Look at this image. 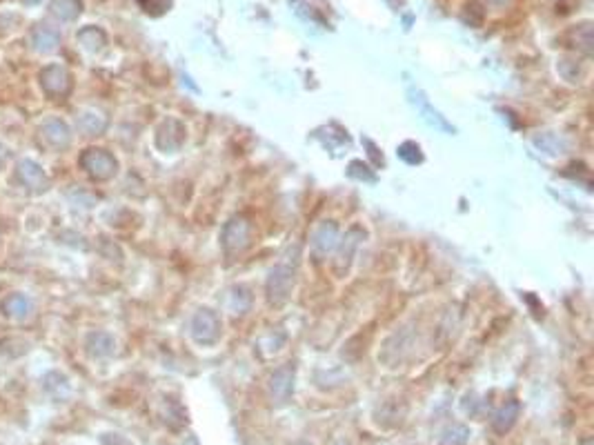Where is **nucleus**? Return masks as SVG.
I'll list each match as a JSON object with an SVG mask.
<instances>
[{
    "instance_id": "nucleus-1",
    "label": "nucleus",
    "mask_w": 594,
    "mask_h": 445,
    "mask_svg": "<svg viewBox=\"0 0 594 445\" xmlns=\"http://www.w3.org/2000/svg\"><path fill=\"white\" fill-rule=\"evenodd\" d=\"M78 163L94 180H109L118 172V160L114 158V154L101 150V147H89V150H85Z\"/></svg>"
},
{
    "instance_id": "nucleus-2",
    "label": "nucleus",
    "mask_w": 594,
    "mask_h": 445,
    "mask_svg": "<svg viewBox=\"0 0 594 445\" xmlns=\"http://www.w3.org/2000/svg\"><path fill=\"white\" fill-rule=\"evenodd\" d=\"M41 87L51 98H65L71 91V73L63 65H47L39 73Z\"/></svg>"
},
{
    "instance_id": "nucleus-3",
    "label": "nucleus",
    "mask_w": 594,
    "mask_h": 445,
    "mask_svg": "<svg viewBox=\"0 0 594 445\" xmlns=\"http://www.w3.org/2000/svg\"><path fill=\"white\" fill-rule=\"evenodd\" d=\"M192 334H194V339L203 345L216 343L218 337H220V319L212 310L196 312V317L192 319Z\"/></svg>"
},
{
    "instance_id": "nucleus-4",
    "label": "nucleus",
    "mask_w": 594,
    "mask_h": 445,
    "mask_svg": "<svg viewBox=\"0 0 594 445\" xmlns=\"http://www.w3.org/2000/svg\"><path fill=\"white\" fill-rule=\"evenodd\" d=\"M16 176H18V180H21L29 192H45L47 190V183H49L47 174H45V170L36 160L23 158L21 163H18V167H16Z\"/></svg>"
},
{
    "instance_id": "nucleus-5",
    "label": "nucleus",
    "mask_w": 594,
    "mask_h": 445,
    "mask_svg": "<svg viewBox=\"0 0 594 445\" xmlns=\"http://www.w3.org/2000/svg\"><path fill=\"white\" fill-rule=\"evenodd\" d=\"M250 238V222L245 218H232L225 227H222V247L227 252H238L247 245Z\"/></svg>"
},
{
    "instance_id": "nucleus-6",
    "label": "nucleus",
    "mask_w": 594,
    "mask_h": 445,
    "mask_svg": "<svg viewBox=\"0 0 594 445\" xmlns=\"http://www.w3.org/2000/svg\"><path fill=\"white\" fill-rule=\"evenodd\" d=\"M294 283V272L285 265H278L272 270L270 278H267V294H270V301L274 303H281L287 299V294L292 290Z\"/></svg>"
},
{
    "instance_id": "nucleus-7",
    "label": "nucleus",
    "mask_w": 594,
    "mask_h": 445,
    "mask_svg": "<svg viewBox=\"0 0 594 445\" xmlns=\"http://www.w3.org/2000/svg\"><path fill=\"white\" fill-rule=\"evenodd\" d=\"M41 134L53 150H65L71 145V129L63 118H47L41 125Z\"/></svg>"
},
{
    "instance_id": "nucleus-8",
    "label": "nucleus",
    "mask_w": 594,
    "mask_h": 445,
    "mask_svg": "<svg viewBox=\"0 0 594 445\" xmlns=\"http://www.w3.org/2000/svg\"><path fill=\"white\" fill-rule=\"evenodd\" d=\"M183 140H185V127L178 121L170 118L158 127L156 145L160 147L163 152H176L178 147L183 145Z\"/></svg>"
},
{
    "instance_id": "nucleus-9",
    "label": "nucleus",
    "mask_w": 594,
    "mask_h": 445,
    "mask_svg": "<svg viewBox=\"0 0 594 445\" xmlns=\"http://www.w3.org/2000/svg\"><path fill=\"white\" fill-rule=\"evenodd\" d=\"M0 312L5 314L7 319L11 321H25L29 314H31V301L29 296L21 294V292H14L7 294L3 301H0Z\"/></svg>"
},
{
    "instance_id": "nucleus-10",
    "label": "nucleus",
    "mask_w": 594,
    "mask_h": 445,
    "mask_svg": "<svg viewBox=\"0 0 594 445\" xmlns=\"http://www.w3.org/2000/svg\"><path fill=\"white\" fill-rule=\"evenodd\" d=\"M31 47L41 53H51L61 47V34L49 25H39L31 31Z\"/></svg>"
},
{
    "instance_id": "nucleus-11",
    "label": "nucleus",
    "mask_w": 594,
    "mask_h": 445,
    "mask_svg": "<svg viewBox=\"0 0 594 445\" xmlns=\"http://www.w3.org/2000/svg\"><path fill=\"white\" fill-rule=\"evenodd\" d=\"M78 129L85 136H101L107 129V118L101 114V111L87 109L78 114Z\"/></svg>"
},
{
    "instance_id": "nucleus-12",
    "label": "nucleus",
    "mask_w": 594,
    "mask_h": 445,
    "mask_svg": "<svg viewBox=\"0 0 594 445\" xmlns=\"http://www.w3.org/2000/svg\"><path fill=\"white\" fill-rule=\"evenodd\" d=\"M85 345H87L89 354L96 357V359L114 354V339H111L107 332H91Z\"/></svg>"
},
{
    "instance_id": "nucleus-13",
    "label": "nucleus",
    "mask_w": 594,
    "mask_h": 445,
    "mask_svg": "<svg viewBox=\"0 0 594 445\" xmlns=\"http://www.w3.org/2000/svg\"><path fill=\"white\" fill-rule=\"evenodd\" d=\"M49 11L53 18H58V21L71 23L83 14V3L81 0H51Z\"/></svg>"
},
{
    "instance_id": "nucleus-14",
    "label": "nucleus",
    "mask_w": 594,
    "mask_h": 445,
    "mask_svg": "<svg viewBox=\"0 0 594 445\" xmlns=\"http://www.w3.org/2000/svg\"><path fill=\"white\" fill-rule=\"evenodd\" d=\"M518 412H521V405H518L516 401H510L506 407H501V410L496 412V416H494V421H492L494 430L501 432V434L508 432L514 425V421L518 419Z\"/></svg>"
},
{
    "instance_id": "nucleus-15",
    "label": "nucleus",
    "mask_w": 594,
    "mask_h": 445,
    "mask_svg": "<svg viewBox=\"0 0 594 445\" xmlns=\"http://www.w3.org/2000/svg\"><path fill=\"white\" fill-rule=\"evenodd\" d=\"M292 379H294V372L290 367H281V369H276L274 377H272V392L278 401H285L292 392Z\"/></svg>"
},
{
    "instance_id": "nucleus-16",
    "label": "nucleus",
    "mask_w": 594,
    "mask_h": 445,
    "mask_svg": "<svg viewBox=\"0 0 594 445\" xmlns=\"http://www.w3.org/2000/svg\"><path fill=\"white\" fill-rule=\"evenodd\" d=\"M78 43L87 51H101L107 45V34L101 27H85L78 31Z\"/></svg>"
},
{
    "instance_id": "nucleus-17",
    "label": "nucleus",
    "mask_w": 594,
    "mask_h": 445,
    "mask_svg": "<svg viewBox=\"0 0 594 445\" xmlns=\"http://www.w3.org/2000/svg\"><path fill=\"white\" fill-rule=\"evenodd\" d=\"M43 385H45V389H47V394H51L53 399H58V401H63V399L69 394L67 379H65L61 372H49V374L43 379Z\"/></svg>"
},
{
    "instance_id": "nucleus-18",
    "label": "nucleus",
    "mask_w": 594,
    "mask_h": 445,
    "mask_svg": "<svg viewBox=\"0 0 594 445\" xmlns=\"http://www.w3.org/2000/svg\"><path fill=\"white\" fill-rule=\"evenodd\" d=\"M337 234H339L337 227H334L332 222H329V225L325 222V225H321L317 230V234H314V245H317L319 252L325 254V252L334 250V245H337Z\"/></svg>"
},
{
    "instance_id": "nucleus-19",
    "label": "nucleus",
    "mask_w": 594,
    "mask_h": 445,
    "mask_svg": "<svg viewBox=\"0 0 594 445\" xmlns=\"http://www.w3.org/2000/svg\"><path fill=\"white\" fill-rule=\"evenodd\" d=\"M412 103L419 107V111L421 114H425V118H428L434 127H439V129H445V132H450V125L443 121V116L439 114V111H434L432 107H430V103H428V98H425L423 94H419L416 91V96L412 98Z\"/></svg>"
},
{
    "instance_id": "nucleus-20",
    "label": "nucleus",
    "mask_w": 594,
    "mask_h": 445,
    "mask_svg": "<svg viewBox=\"0 0 594 445\" xmlns=\"http://www.w3.org/2000/svg\"><path fill=\"white\" fill-rule=\"evenodd\" d=\"M468 436H470V430L466 428V425H454V428H450L448 432L443 434L439 445H466Z\"/></svg>"
},
{
    "instance_id": "nucleus-21",
    "label": "nucleus",
    "mask_w": 594,
    "mask_h": 445,
    "mask_svg": "<svg viewBox=\"0 0 594 445\" xmlns=\"http://www.w3.org/2000/svg\"><path fill=\"white\" fill-rule=\"evenodd\" d=\"M230 301H234L232 310H234L236 314H243V312L250 307V294H247V290H243V287H234L232 294H230Z\"/></svg>"
},
{
    "instance_id": "nucleus-22",
    "label": "nucleus",
    "mask_w": 594,
    "mask_h": 445,
    "mask_svg": "<svg viewBox=\"0 0 594 445\" xmlns=\"http://www.w3.org/2000/svg\"><path fill=\"white\" fill-rule=\"evenodd\" d=\"M138 5L150 16H160L172 7V0H138Z\"/></svg>"
},
{
    "instance_id": "nucleus-23",
    "label": "nucleus",
    "mask_w": 594,
    "mask_h": 445,
    "mask_svg": "<svg viewBox=\"0 0 594 445\" xmlns=\"http://www.w3.org/2000/svg\"><path fill=\"white\" fill-rule=\"evenodd\" d=\"M399 156H401L403 160H407L410 165H414V163H421V160H423L421 150H419V145H414V143H403V145L399 147Z\"/></svg>"
},
{
    "instance_id": "nucleus-24",
    "label": "nucleus",
    "mask_w": 594,
    "mask_h": 445,
    "mask_svg": "<svg viewBox=\"0 0 594 445\" xmlns=\"http://www.w3.org/2000/svg\"><path fill=\"white\" fill-rule=\"evenodd\" d=\"M536 145L541 147V150H546L548 154H561L563 150V143L559 138H554V136H541V138H536Z\"/></svg>"
},
{
    "instance_id": "nucleus-25",
    "label": "nucleus",
    "mask_w": 594,
    "mask_h": 445,
    "mask_svg": "<svg viewBox=\"0 0 594 445\" xmlns=\"http://www.w3.org/2000/svg\"><path fill=\"white\" fill-rule=\"evenodd\" d=\"M103 445H132V443L125 441V439L118 436V434H105V436H103Z\"/></svg>"
},
{
    "instance_id": "nucleus-26",
    "label": "nucleus",
    "mask_w": 594,
    "mask_h": 445,
    "mask_svg": "<svg viewBox=\"0 0 594 445\" xmlns=\"http://www.w3.org/2000/svg\"><path fill=\"white\" fill-rule=\"evenodd\" d=\"M486 3L490 5V7H494V9H501V7H508L512 0H486Z\"/></svg>"
},
{
    "instance_id": "nucleus-27",
    "label": "nucleus",
    "mask_w": 594,
    "mask_h": 445,
    "mask_svg": "<svg viewBox=\"0 0 594 445\" xmlns=\"http://www.w3.org/2000/svg\"><path fill=\"white\" fill-rule=\"evenodd\" d=\"M7 160V150H5V145H0V165H3Z\"/></svg>"
},
{
    "instance_id": "nucleus-28",
    "label": "nucleus",
    "mask_w": 594,
    "mask_h": 445,
    "mask_svg": "<svg viewBox=\"0 0 594 445\" xmlns=\"http://www.w3.org/2000/svg\"><path fill=\"white\" fill-rule=\"evenodd\" d=\"M581 445H592V441H583Z\"/></svg>"
},
{
    "instance_id": "nucleus-29",
    "label": "nucleus",
    "mask_w": 594,
    "mask_h": 445,
    "mask_svg": "<svg viewBox=\"0 0 594 445\" xmlns=\"http://www.w3.org/2000/svg\"><path fill=\"white\" fill-rule=\"evenodd\" d=\"M27 3H29V5H31V3H39V0H27Z\"/></svg>"
},
{
    "instance_id": "nucleus-30",
    "label": "nucleus",
    "mask_w": 594,
    "mask_h": 445,
    "mask_svg": "<svg viewBox=\"0 0 594 445\" xmlns=\"http://www.w3.org/2000/svg\"><path fill=\"white\" fill-rule=\"evenodd\" d=\"M301 445H303V443H301Z\"/></svg>"
}]
</instances>
